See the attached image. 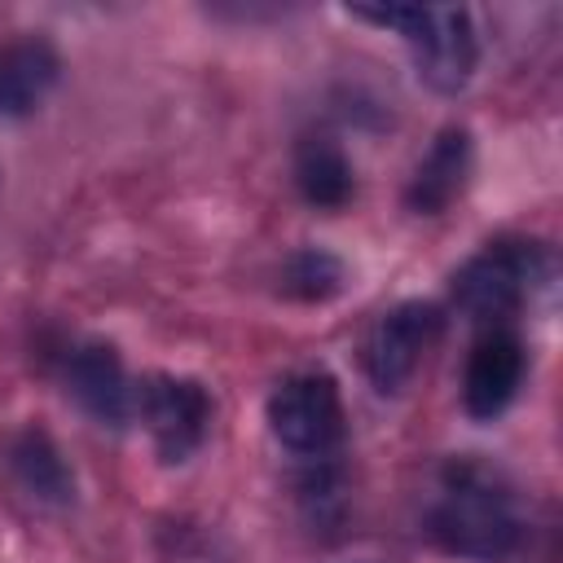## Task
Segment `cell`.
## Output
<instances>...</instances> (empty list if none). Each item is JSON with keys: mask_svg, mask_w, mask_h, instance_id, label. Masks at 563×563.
I'll list each match as a JSON object with an SVG mask.
<instances>
[{"mask_svg": "<svg viewBox=\"0 0 563 563\" xmlns=\"http://www.w3.org/2000/svg\"><path fill=\"white\" fill-rule=\"evenodd\" d=\"M282 282H286V290H290L295 299H330V295H339V286H343V264H339L330 251L308 246V251H295V255L286 260Z\"/></svg>", "mask_w": 563, "mask_h": 563, "instance_id": "cell-13", "label": "cell"}, {"mask_svg": "<svg viewBox=\"0 0 563 563\" xmlns=\"http://www.w3.org/2000/svg\"><path fill=\"white\" fill-rule=\"evenodd\" d=\"M62 62L44 40H13L0 48V119L31 114L57 84Z\"/></svg>", "mask_w": 563, "mask_h": 563, "instance_id": "cell-11", "label": "cell"}, {"mask_svg": "<svg viewBox=\"0 0 563 563\" xmlns=\"http://www.w3.org/2000/svg\"><path fill=\"white\" fill-rule=\"evenodd\" d=\"M273 435L299 457H330L343 440V400L330 374H295L268 396Z\"/></svg>", "mask_w": 563, "mask_h": 563, "instance_id": "cell-4", "label": "cell"}, {"mask_svg": "<svg viewBox=\"0 0 563 563\" xmlns=\"http://www.w3.org/2000/svg\"><path fill=\"white\" fill-rule=\"evenodd\" d=\"M295 185L312 207H325V211L343 207L352 198V189H356L343 145L334 136H325V132H308L295 145Z\"/></svg>", "mask_w": 563, "mask_h": 563, "instance_id": "cell-12", "label": "cell"}, {"mask_svg": "<svg viewBox=\"0 0 563 563\" xmlns=\"http://www.w3.org/2000/svg\"><path fill=\"white\" fill-rule=\"evenodd\" d=\"M431 537L453 554L497 563L519 541V515L479 466H453L440 501L431 506Z\"/></svg>", "mask_w": 563, "mask_h": 563, "instance_id": "cell-2", "label": "cell"}, {"mask_svg": "<svg viewBox=\"0 0 563 563\" xmlns=\"http://www.w3.org/2000/svg\"><path fill=\"white\" fill-rule=\"evenodd\" d=\"M440 308L435 303H422V299H409V303H396L391 312H383L365 339V374L369 383L383 391V396H396L409 387V378L418 374L422 356L431 352V343L440 339Z\"/></svg>", "mask_w": 563, "mask_h": 563, "instance_id": "cell-5", "label": "cell"}, {"mask_svg": "<svg viewBox=\"0 0 563 563\" xmlns=\"http://www.w3.org/2000/svg\"><path fill=\"white\" fill-rule=\"evenodd\" d=\"M541 268V246L532 242H488L479 255H471L457 277H453V299L471 321L506 325L537 286Z\"/></svg>", "mask_w": 563, "mask_h": 563, "instance_id": "cell-3", "label": "cell"}, {"mask_svg": "<svg viewBox=\"0 0 563 563\" xmlns=\"http://www.w3.org/2000/svg\"><path fill=\"white\" fill-rule=\"evenodd\" d=\"M136 418L145 422L163 462H185L207 435L211 396L194 378L154 374L145 387H136Z\"/></svg>", "mask_w": 563, "mask_h": 563, "instance_id": "cell-6", "label": "cell"}, {"mask_svg": "<svg viewBox=\"0 0 563 563\" xmlns=\"http://www.w3.org/2000/svg\"><path fill=\"white\" fill-rule=\"evenodd\" d=\"M352 18H365L374 26H391L413 48L418 79L435 92H462L475 75L479 44L475 22L462 4H356Z\"/></svg>", "mask_w": 563, "mask_h": 563, "instance_id": "cell-1", "label": "cell"}, {"mask_svg": "<svg viewBox=\"0 0 563 563\" xmlns=\"http://www.w3.org/2000/svg\"><path fill=\"white\" fill-rule=\"evenodd\" d=\"M4 462L9 475L18 479V488L40 501V506H70L75 501V475L66 466V457L57 453V444L48 440V431L40 427H22L4 440Z\"/></svg>", "mask_w": 563, "mask_h": 563, "instance_id": "cell-10", "label": "cell"}, {"mask_svg": "<svg viewBox=\"0 0 563 563\" xmlns=\"http://www.w3.org/2000/svg\"><path fill=\"white\" fill-rule=\"evenodd\" d=\"M66 387L75 405L101 427H128L136 418V387L110 343H84L66 365Z\"/></svg>", "mask_w": 563, "mask_h": 563, "instance_id": "cell-7", "label": "cell"}, {"mask_svg": "<svg viewBox=\"0 0 563 563\" xmlns=\"http://www.w3.org/2000/svg\"><path fill=\"white\" fill-rule=\"evenodd\" d=\"M471 180V132L466 128H444L431 150L422 154V163L413 167V180L405 189L409 207L422 216H440L444 207H453L462 198Z\"/></svg>", "mask_w": 563, "mask_h": 563, "instance_id": "cell-9", "label": "cell"}, {"mask_svg": "<svg viewBox=\"0 0 563 563\" xmlns=\"http://www.w3.org/2000/svg\"><path fill=\"white\" fill-rule=\"evenodd\" d=\"M523 383V343L515 330L493 325L466 361V378H462V405L471 418H497L515 391Z\"/></svg>", "mask_w": 563, "mask_h": 563, "instance_id": "cell-8", "label": "cell"}]
</instances>
